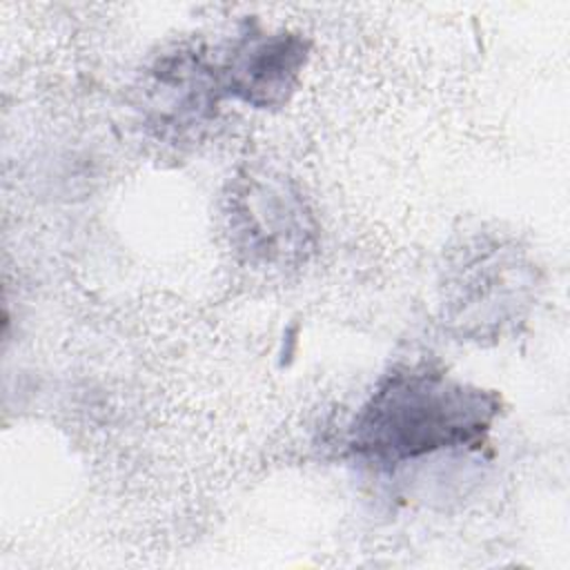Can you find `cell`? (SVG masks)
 Instances as JSON below:
<instances>
[{
  "label": "cell",
  "mask_w": 570,
  "mask_h": 570,
  "mask_svg": "<svg viewBox=\"0 0 570 570\" xmlns=\"http://www.w3.org/2000/svg\"><path fill=\"white\" fill-rule=\"evenodd\" d=\"M494 416L481 390L443 374L410 372L383 383L356 421V450L383 461L414 459L479 439Z\"/></svg>",
  "instance_id": "1"
},
{
  "label": "cell",
  "mask_w": 570,
  "mask_h": 570,
  "mask_svg": "<svg viewBox=\"0 0 570 570\" xmlns=\"http://www.w3.org/2000/svg\"><path fill=\"white\" fill-rule=\"evenodd\" d=\"M301 51H292L287 42L272 40L263 42L254 49L249 62H245V71L249 76L247 82L240 85L247 100L256 102V94L261 91V102H269L276 91L289 87V78L296 73Z\"/></svg>",
  "instance_id": "2"
}]
</instances>
